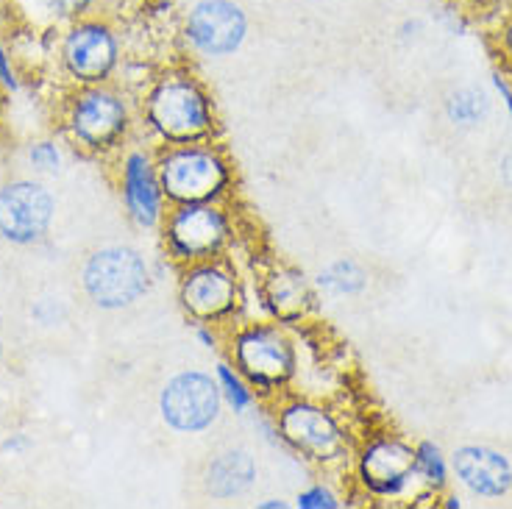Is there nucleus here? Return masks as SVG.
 <instances>
[{"label": "nucleus", "mask_w": 512, "mask_h": 509, "mask_svg": "<svg viewBox=\"0 0 512 509\" xmlns=\"http://www.w3.org/2000/svg\"><path fill=\"white\" fill-rule=\"evenodd\" d=\"M6 95L9 92L0 87V134H3V126H6Z\"/></svg>", "instance_id": "obj_31"}, {"label": "nucleus", "mask_w": 512, "mask_h": 509, "mask_svg": "<svg viewBox=\"0 0 512 509\" xmlns=\"http://www.w3.org/2000/svg\"><path fill=\"white\" fill-rule=\"evenodd\" d=\"M259 468L248 448H226L206 462L204 490L215 501H234L251 493Z\"/></svg>", "instance_id": "obj_17"}, {"label": "nucleus", "mask_w": 512, "mask_h": 509, "mask_svg": "<svg viewBox=\"0 0 512 509\" xmlns=\"http://www.w3.org/2000/svg\"><path fill=\"white\" fill-rule=\"evenodd\" d=\"M192 334H195L198 345H201L204 351H212V354H218L220 348L226 345V329H220V326L195 323V326H192Z\"/></svg>", "instance_id": "obj_25"}, {"label": "nucleus", "mask_w": 512, "mask_h": 509, "mask_svg": "<svg viewBox=\"0 0 512 509\" xmlns=\"http://www.w3.org/2000/svg\"><path fill=\"white\" fill-rule=\"evenodd\" d=\"M351 476L365 498L396 501L418 482L415 446L407 443L401 434H373L362 446L354 448Z\"/></svg>", "instance_id": "obj_10"}, {"label": "nucleus", "mask_w": 512, "mask_h": 509, "mask_svg": "<svg viewBox=\"0 0 512 509\" xmlns=\"http://www.w3.org/2000/svg\"><path fill=\"white\" fill-rule=\"evenodd\" d=\"M237 234L240 229L231 204H181L167 209L159 226V245L162 256L179 270L215 256H229Z\"/></svg>", "instance_id": "obj_6"}, {"label": "nucleus", "mask_w": 512, "mask_h": 509, "mask_svg": "<svg viewBox=\"0 0 512 509\" xmlns=\"http://www.w3.org/2000/svg\"><path fill=\"white\" fill-rule=\"evenodd\" d=\"M256 301L262 318L276 320L287 329L304 326L318 318L320 290L307 270L276 262L256 279Z\"/></svg>", "instance_id": "obj_14"}, {"label": "nucleus", "mask_w": 512, "mask_h": 509, "mask_svg": "<svg viewBox=\"0 0 512 509\" xmlns=\"http://www.w3.org/2000/svg\"><path fill=\"white\" fill-rule=\"evenodd\" d=\"M140 112L126 92L112 84L73 87L62 106V131L67 142L87 156L112 159L134 140Z\"/></svg>", "instance_id": "obj_4"}, {"label": "nucleus", "mask_w": 512, "mask_h": 509, "mask_svg": "<svg viewBox=\"0 0 512 509\" xmlns=\"http://www.w3.org/2000/svg\"><path fill=\"white\" fill-rule=\"evenodd\" d=\"M320 295H332V298H354L368 290V270L359 265L357 259H334L332 265L320 270L315 276Z\"/></svg>", "instance_id": "obj_18"}, {"label": "nucleus", "mask_w": 512, "mask_h": 509, "mask_svg": "<svg viewBox=\"0 0 512 509\" xmlns=\"http://www.w3.org/2000/svg\"><path fill=\"white\" fill-rule=\"evenodd\" d=\"M223 395L209 370L184 368L159 390V418L170 432L204 434L223 418Z\"/></svg>", "instance_id": "obj_11"}, {"label": "nucleus", "mask_w": 512, "mask_h": 509, "mask_svg": "<svg viewBox=\"0 0 512 509\" xmlns=\"http://www.w3.org/2000/svg\"><path fill=\"white\" fill-rule=\"evenodd\" d=\"M415 473H418V482L437 496L451 482V462L443 457L440 446H435L432 440H423V443H415Z\"/></svg>", "instance_id": "obj_20"}, {"label": "nucleus", "mask_w": 512, "mask_h": 509, "mask_svg": "<svg viewBox=\"0 0 512 509\" xmlns=\"http://www.w3.org/2000/svg\"><path fill=\"white\" fill-rule=\"evenodd\" d=\"M499 56L507 70H512V12L504 17V23L499 28Z\"/></svg>", "instance_id": "obj_27"}, {"label": "nucleus", "mask_w": 512, "mask_h": 509, "mask_svg": "<svg viewBox=\"0 0 512 509\" xmlns=\"http://www.w3.org/2000/svg\"><path fill=\"white\" fill-rule=\"evenodd\" d=\"M295 509H343L346 501L334 490L329 482L307 484L298 496L293 498Z\"/></svg>", "instance_id": "obj_23"}, {"label": "nucleus", "mask_w": 512, "mask_h": 509, "mask_svg": "<svg viewBox=\"0 0 512 509\" xmlns=\"http://www.w3.org/2000/svg\"><path fill=\"white\" fill-rule=\"evenodd\" d=\"M0 87L6 92H17L20 90V76L14 70L12 64V53L6 48V42L0 39Z\"/></svg>", "instance_id": "obj_26"}, {"label": "nucleus", "mask_w": 512, "mask_h": 509, "mask_svg": "<svg viewBox=\"0 0 512 509\" xmlns=\"http://www.w3.org/2000/svg\"><path fill=\"white\" fill-rule=\"evenodd\" d=\"M0 359H3V340H0Z\"/></svg>", "instance_id": "obj_32"}, {"label": "nucleus", "mask_w": 512, "mask_h": 509, "mask_svg": "<svg viewBox=\"0 0 512 509\" xmlns=\"http://www.w3.org/2000/svg\"><path fill=\"white\" fill-rule=\"evenodd\" d=\"M42 3H45V9H48L53 17H59L64 23H73V20L87 17L98 0H42Z\"/></svg>", "instance_id": "obj_24"}, {"label": "nucleus", "mask_w": 512, "mask_h": 509, "mask_svg": "<svg viewBox=\"0 0 512 509\" xmlns=\"http://www.w3.org/2000/svg\"><path fill=\"white\" fill-rule=\"evenodd\" d=\"M176 279V301L184 318L195 323H209L229 329L231 323L243 320L248 293L245 279L231 256H215L206 262H195L179 268Z\"/></svg>", "instance_id": "obj_7"}, {"label": "nucleus", "mask_w": 512, "mask_h": 509, "mask_svg": "<svg viewBox=\"0 0 512 509\" xmlns=\"http://www.w3.org/2000/svg\"><path fill=\"white\" fill-rule=\"evenodd\" d=\"M451 473L476 498H504L512 490V462L490 446H460L451 454Z\"/></svg>", "instance_id": "obj_16"}, {"label": "nucleus", "mask_w": 512, "mask_h": 509, "mask_svg": "<svg viewBox=\"0 0 512 509\" xmlns=\"http://www.w3.org/2000/svg\"><path fill=\"white\" fill-rule=\"evenodd\" d=\"M256 507L259 509H290L293 504H290V501H284V498H265V501H259Z\"/></svg>", "instance_id": "obj_30"}, {"label": "nucleus", "mask_w": 512, "mask_h": 509, "mask_svg": "<svg viewBox=\"0 0 512 509\" xmlns=\"http://www.w3.org/2000/svg\"><path fill=\"white\" fill-rule=\"evenodd\" d=\"M223 354L248 379L265 407L279 401L282 395L293 393L301 370L293 329L268 318L237 320L226 329Z\"/></svg>", "instance_id": "obj_2"}, {"label": "nucleus", "mask_w": 512, "mask_h": 509, "mask_svg": "<svg viewBox=\"0 0 512 509\" xmlns=\"http://www.w3.org/2000/svg\"><path fill=\"white\" fill-rule=\"evenodd\" d=\"M490 101L482 90L474 87H462V90L451 92L446 101V117L448 123H454L457 128H474L479 126L487 117Z\"/></svg>", "instance_id": "obj_21"}, {"label": "nucleus", "mask_w": 512, "mask_h": 509, "mask_svg": "<svg viewBox=\"0 0 512 509\" xmlns=\"http://www.w3.org/2000/svg\"><path fill=\"white\" fill-rule=\"evenodd\" d=\"M156 167L167 204H231L237 192V170L229 151L218 142L162 145Z\"/></svg>", "instance_id": "obj_5"}, {"label": "nucleus", "mask_w": 512, "mask_h": 509, "mask_svg": "<svg viewBox=\"0 0 512 509\" xmlns=\"http://www.w3.org/2000/svg\"><path fill=\"white\" fill-rule=\"evenodd\" d=\"M251 23L237 0H195L181 17V39L195 56L229 59L248 39Z\"/></svg>", "instance_id": "obj_13"}, {"label": "nucleus", "mask_w": 512, "mask_h": 509, "mask_svg": "<svg viewBox=\"0 0 512 509\" xmlns=\"http://www.w3.org/2000/svg\"><path fill=\"white\" fill-rule=\"evenodd\" d=\"M154 268L131 245H103L95 248L81 265V290L92 306L103 312H120L140 304L151 293Z\"/></svg>", "instance_id": "obj_8"}, {"label": "nucleus", "mask_w": 512, "mask_h": 509, "mask_svg": "<svg viewBox=\"0 0 512 509\" xmlns=\"http://www.w3.org/2000/svg\"><path fill=\"white\" fill-rule=\"evenodd\" d=\"M282 448L318 471L351 468L354 440L343 418L323 401L287 393L268 407Z\"/></svg>", "instance_id": "obj_3"}, {"label": "nucleus", "mask_w": 512, "mask_h": 509, "mask_svg": "<svg viewBox=\"0 0 512 509\" xmlns=\"http://www.w3.org/2000/svg\"><path fill=\"white\" fill-rule=\"evenodd\" d=\"M56 201L45 184L14 179L0 187V240L12 245H34L51 231Z\"/></svg>", "instance_id": "obj_15"}, {"label": "nucleus", "mask_w": 512, "mask_h": 509, "mask_svg": "<svg viewBox=\"0 0 512 509\" xmlns=\"http://www.w3.org/2000/svg\"><path fill=\"white\" fill-rule=\"evenodd\" d=\"M212 376H215V382H218L223 404H226L229 412L245 418V415H254L256 409L262 407V401L256 398L254 387L248 384V379H245L243 373L234 368L226 357L218 359V365L212 368Z\"/></svg>", "instance_id": "obj_19"}, {"label": "nucleus", "mask_w": 512, "mask_h": 509, "mask_svg": "<svg viewBox=\"0 0 512 509\" xmlns=\"http://www.w3.org/2000/svg\"><path fill=\"white\" fill-rule=\"evenodd\" d=\"M123 62L115 26L103 17H81L67 23L59 42V64L73 87L112 84Z\"/></svg>", "instance_id": "obj_9"}, {"label": "nucleus", "mask_w": 512, "mask_h": 509, "mask_svg": "<svg viewBox=\"0 0 512 509\" xmlns=\"http://www.w3.org/2000/svg\"><path fill=\"white\" fill-rule=\"evenodd\" d=\"M493 84H496V90H499L501 101L507 103V109H510V115H512V87H510V84H507V78L496 73V78H493Z\"/></svg>", "instance_id": "obj_28"}, {"label": "nucleus", "mask_w": 512, "mask_h": 509, "mask_svg": "<svg viewBox=\"0 0 512 509\" xmlns=\"http://www.w3.org/2000/svg\"><path fill=\"white\" fill-rule=\"evenodd\" d=\"M26 162L37 176H56L62 170V148L56 140H34L26 148Z\"/></svg>", "instance_id": "obj_22"}, {"label": "nucleus", "mask_w": 512, "mask_h": 509, "mask_svg": "<svg viewBox=\"0 0 512 509\" xmlns=\"http://www.w3.org/2000/svg\"><path fill=\"white\" fill-rule=\"evenodd\" d=\"M499 173H501V181L507 184V187H512V151L501 159V165H499Z\"/></svg>", "instance_id": "obj_29"}, {"label": "nucleus", "mask_w": 512, "mask_h": 509, "mask_svg": "<svg viewBox=\"0 0 512 509\" xmlns=\"http://www.w3.org/2000/svg\"><path fill=\"white\" fill-rule=\"evenodd\" d=\"M115 184L126 217L140 231H159L165 220L167 204L154 145H126L115 156Z\"/></svg>", "instance_id": "obj_12"}, {"label": "nucleus", "mask_w": 512, "mask_h": 509, "mask_svg": "<svg viewBox=\"0 0 512 509\" xmlns=\"http://www.w3.org/2000/svg\"><path fill=\"white\" fill-rule=\"evenodd\" d=\"M140 126L154 148L218 142L223 134L215 95L190 64L159 70L140 95Z\"/></svg>", "instance_id": "obj_1"}]
</instances>
